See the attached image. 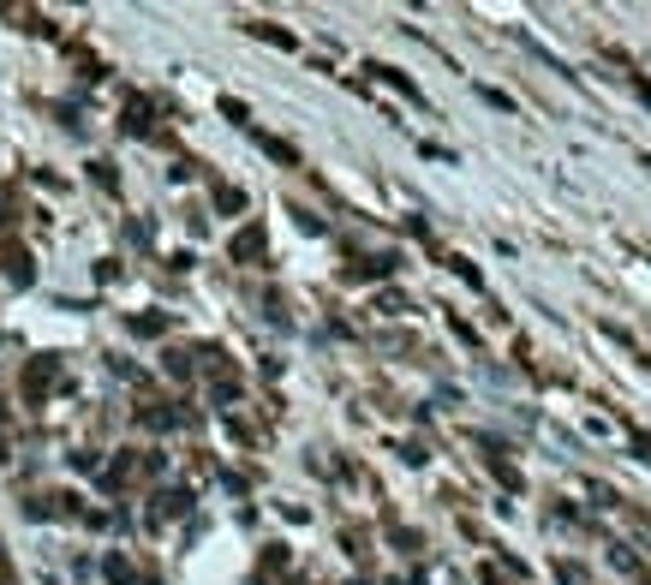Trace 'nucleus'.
<instances>
[{
    "label": "nucleus",
    "instance_id": "obj_1",
    "mask_svg": "<svg viewBox=\"0 0 651 585\" xmlns=\"http://www.w3.org/2000/svg\"><path fill=\"white\" fill-rule=\"evenodd\" d=\"M102 574L114 580V585H138V567H132L126 555H108V562H102Z\"/></svg>",
    "mask_w": 651,
    "mask_h": 585
},
{
    "label": "nucleus",
    "instance_id": "obj_2",
    "mask_svg": "<svg viewBox=\"0 0 651 585\" xmlns=\"http://www.w3.org/2000/svg\"><path fill=\"white\" fill-rule=\"evenodd\" d=\"M234 257L246 263V257H263V227H246V234L234 239Z\"/></svg>",
    "mask_w": 651,
    "mask_h": 585
},
{
    "label": "nucleus",
    "instance_id": "obj_3",
    "mask_svg": "<svg viewBox=\"0 0 651 585\" xmlns=\"http://www.w3.org/2000/svg\"><path fill=\"white\" fill-rule=\"evenodd\" d=\"M48 383H54V359H36V364H31V376H24V389H31V394H43Z\"/></svg>",
    "mask_w": 651,
    "mask_h": 585
},
{
    "label": "nucleus",
    "instance_id": "obj_4",
    "mask_svg": "<svg viewBox=\"0 0 651 585\" xmlns=\"http://www.w3.org/2000/svg\"><path fill=\"white\" fill-rule=\"evenodd\" d=\"M251 36H263V43H276V48H293V36L288 31H276V24H246Z\"/></svg>",
    "mask_w": 651,
    "mask_h": 585
},
{
    "label": "nucleus",
    "instance_id": "obj_5",
    "mask_svg": "<svg viewBox=\"0 0 651 585\" xmlns=\"http://www.w3.org/2000/svg\"><path fill=\"white\" fill-rule=\"evenodd\" d=\"M257 144H263V149H269V156H276V161H288V168H293V161H300V156H293V144H281V138H263V132H257Z\"/></svg>",
    "mask_w": 651,
    "mask_h": 585
}]
</instances>
